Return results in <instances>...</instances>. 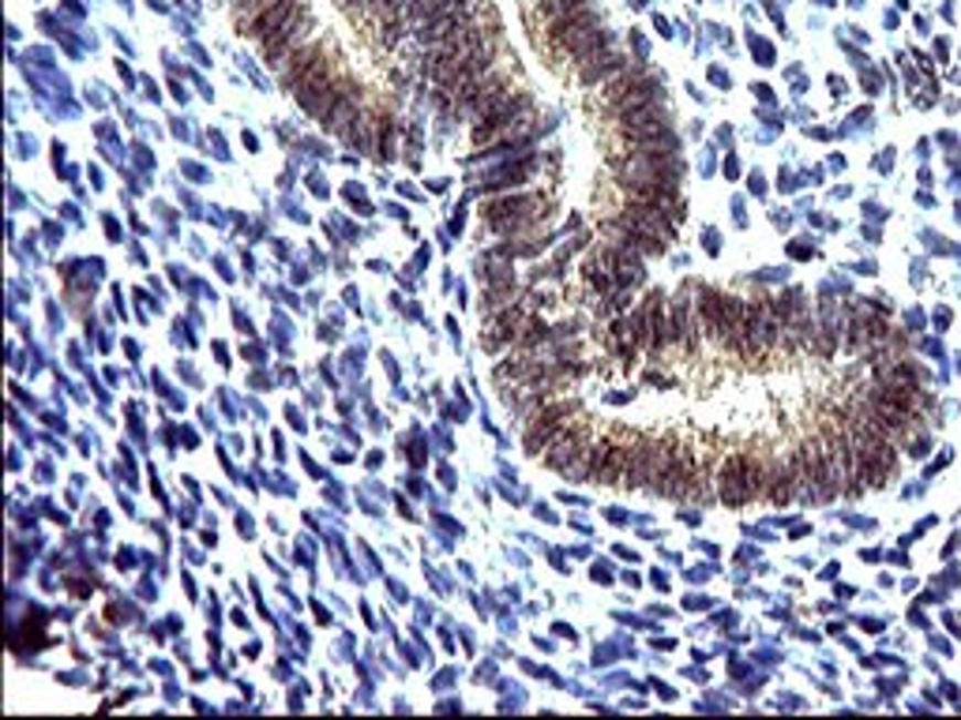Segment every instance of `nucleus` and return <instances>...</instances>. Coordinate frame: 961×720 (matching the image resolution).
Instances as JSON below:
<instances>
[{
	"instance_id": "f257e3e1",
	"label": "nucleus",
	"mask_w": 961,
	"mask_h": 720,
	"mask_svg": "<svg viewBox=\"0 0 961 720\" xmlns=\"http://www.w3.org/2000/svg\"><path fill=\"white\" fill-rule=\"evenodd\" d=\"M350 87H353V79L342 76L339 64H334V53L328 50L320 61H316V68L301 79V87H297L293 95H297V101H301V109L308 117L320 120L334 106V101L346 95Z\"/></svg>"
},
{
	"instance_id": "f03ea898",
	"label": "nucleus",
	"mask_w": 961,
	"mask_h": 720,
	"mask_svg": "<svg viewBox=\"0 0 961 720\" xmlns=\"http://www.w3.org/2000/svg\"><path fill=\"white\" fill-rule=\"evenodd\" d=\"M661 101V79L650 76V72H623L620 79L609 83V95H605V114L612 120H623L634 109H647Z\"/></svg>"
},
{
	"instance_id": "7ed1b4c3",
	"label": "nucleus",
	"mask_w": 961,
	"mask_h": 720,
	"mask_svg": "<svg viewBox=\"0 0 961 720\" xmlns=\"http://www.w3.org/2000/svg\"><path fill=\"white\" fill-rule=\"evenodd\" d=\"M312 39H320V31H316L312 12H308V8H301V12H297L286 26H278V31L270 34L267 42H259V50H264V61L270 64V68L282 72L286 64L293 61L297 53H301Z\"/></svg>"
},
{
	"instance_id": "20e7f679",
	"label": "nucleus",
	"mask_w": 961,
	"mask_h": 720,
	"mask_svg": "<svg viewBox=\"0 0 961 720\" xmlns=\"http://www.w3.org/2000/svg\"><path fill=\"white\" fill-rule=\"evenodd\" d=\"M548 200H541V195H503V200H492L489 207H484V226H489L492 233H522L530 229L534 222L545 214Z\"/></svg>"
},
{
	"instance_id": "39448f33",
	"label": "nucleus",
	"mask_w": 961,
	"mask_h": 720,
	"mask_svg": "<svg viewBox=\"0 0 961 720\" xmlns=\"http://www.w3.org/2000/svg\"><path fill=\"white\" fill-rule=\"evenodd\" d=\"M530 120H534V101H530V95L522 90V95L511 101L508 109H500V114L478 120V128H473V143L492 147V143H500V139H508L515 132H526Z\"/></svg>"
},
{
	"instance_id": "423d86ee",
	"label": "nucleus",
	"mask_w": 961,
	"mask_h": 720,
	"mask_svg": "<svg viewBox=\"0 0 961 720\" xmlns=\"http://www.w3.org/2000/svg\"><path fill=\"white\" fill-rule=\"evenodd\" d=\"M669 458H673V451H669L665 443H654V439H639V443H631L628 462H623V484H628V488H642V484L654 488L658 476L665 473Z\"/></svg>"
},
{
	"instance_id": "0eeeda50",
	"label": "nucleus",
	"mask_w": 961,
	"mask_h": 720,
	"mask_svg": "<svg viewBox=\"0 0 961 720\" xmlns=\"http://www.w3.org/2000/svg\"><path fill=\"white\" fill-rule=\"evenodd\" d=\"M545 465L567 476H590V425L578 420L572 436H559L545 451Z\"/></svg>"
},
{
	"instance_id": "6e6552de",
	"label": "nucleus",
	"mask_w": 961,
	"mask_h": 720,
	"mask_svg": "<svg viewBox=\"0 0 961 720\" xmlns=\"http://www.w3.org/2000/svg\"><path fill=\"white\" fill-rule=\"evenodd\" d=\"M601 26H605V20H601V12H594V8L567 15V20L548 23V53H556V57H567V53L578 50V45L590 39L594 31H601Z\"/></svg>"
},
{
	"instance_id": "1a4fd4ad",
	"label": "nucleus",
	"mask_w": 961,
	"mask_h": 720,
	"mask_svg": "<svg viewBox=\"0 0 961 720\" xmlns=\"http://www.w3.org/2000/svg\"><path fill=\"white\" fill-rule=\"evenodd\" d=\"M575 413H578V409L572 406V401H559V406H553V409H541V413L534 417V425H530V432H526V451L530 454L548 451V447L564 436L567 420H572Z\"/></svg>"
},
{
	"instance_id": "9d476101",
	"label": "nucleus",
	"mask_w": 961,
	"mask_h": 720,
	"mask_svg": "<svg viewBox=\"0 0 961 720\" xmlns=\"http://www.w3.org/2000/svg\"><path fill=\"white\" fill-rule=\"evenodd\" d=\"M669 128H673V114H669L661 101H654V106H647V109H634V114H628L623 120H616V132H620V139H628V143L654 139L661 132H669Z\"/></svg>"
},
{
	"instance_id": "9b49d317",
	"label": "nucleus",
	"mask_w": 961,
	"mask_h": 720,
	"mask_svg": "<svg viewBox=\"0 0 961 720\" xmlns=\"http://www.w3.org/2000/svg\"><path fill=\"white\" fill-rule=\"evenodd\" d=\"M692 484H695V458H692V451H673L665 473L658 476L654 492L665 495V499H687V495H692Z\"/></svg>"
},
{
	"instance_id": "f8f14e48",
	"label": "nucleus",
	"mask_w": 961,
	"mask_h": 720,
	"mask_svg": "<svg viewBox=\"0 0 961 720\" xmlns=\"http://www.w3.org/2000/svg\"><path fill=\"white\" fill-rule=\"evenodd\" d=\"M357 117H361V90H357V83H353V87L346 90V95H342V98L328 109V114L320 117V125L328 128L331 136H346L350 128H353V120H357Z\"/></svg>"
},
{
	"instance_id": "ddd939ff",
	"label": "nucleus",
	"mask_w": 961,
	"mask_h": 720,
	"mask_svg": "<svg viewBox=\"0 0 961 720\" xmlns=\"http://www.w3.org/2000/svg\"><path fill=\"white\" fill-rule=\"evenodd\" d=\"M301 8H305V4H301V0H275V4H270V8H267V12H264V15H259V20H256V23H252V26H248V31H245V34H248V39H252V42H267V39H270V34H275V31H278V26H286L289 20H293V15H297V12H301Z\"/></svg>"
},
{
	"instance_id": "4468645a",
	"label": "nucleus",
	"mask_w": 961,
	"mask_h": 720,
	"mask_svg": "<svg viewBox=\"0 0 961 720\" xmlns=\"http://www.w3.org/2000/svg\"><path fill=\"white\" fill-rule=\"evenodd\" d=\"M623 72H628V61H623L616 50H605L601 57H594L590 64H583V68H578V79H583V87H597V83L620 79Z\"/></svg>"
},
{
	"instance_id": "2eb2a0df",
	"label": "nucleus",
	"mask_w": 961,
	"mask_h": 720,
	"mask_svg": "<svg viewBox=\"0 0 961 720\" xmlns=\"http://www.w3.org/2000/svg\"><path fill=\"white\" fill-rule=\"evenodd\" d=\"M323 53H328V45H323L320 39H312V42H308L305 50L297 53V57L289 61L282 72H278V79H282V87H286V90H297V87H301V79L308 76V72L316 68V61H320Z\"/></svg>"
},
{
	"instance_id": "dca6fc26",
	"label": "nucleus",
	"mask_w": 961,
	"mask_h": 720,
	"mask_svg": "<svg viewBox=\"0 0 961 720\" xmlns=\"http://www.w3.org/2000/svg\"><path fill=\"white\" fill-rule=\"evenodd\" d=\"M508 83H511V76H508V72L492 68V72H489V76H484L481 83H473V87H470V90H466V95H462L459 101H455V106H451V114H459V117H462V114H470V109H473V106H478V101H481V98H489V95H492V90L508 87Z\"/></svg>"
},
{
	"instance_id": "f3484780",
	"label": "nucleus",
	"mask_w": 961,
	"mask_h": 720,
	"mask_svg": "<svg viewBox=\"0 0 961 720\" xmlns=\"http://www.w3.org/2000/svg\"><path fill=\"white\" fill-rule=\"evenodd\" d=\"M470 20H466V12H447V15H436V20L421 23V31H417V39H421V45H440L451 39L459 26H466Z\"/></svg>"
},
{
	"instance_id": "a211bd4d",
	"label": "nucleus",
	"mask_w": 961,
	"mask_h": 720,
	"mask_svg": "<svg viewBox=\"0 0 961 720\" xmlns=\"http://www.w3.org/2000/svg\"><path fill=\"white\" fill-rule=\"evenodd\" d=\"M526 176H534V162H530V158L519 165H508V170L496 173V176H489V181L481 184V192H503V189H511V184H522Z\"/></svg>"
},
{
	"instance_id": "6ab92c4d",
	"label": "nucleus",
	"mask_w": 961,
	"mask_h": 720,
	"mask_svg": "<svg viewBox=\"0 0 961 720\" xmlns=\"http://www.w3.org/2000/svg\"><path fill=\"white\" fill-rule=\"evenodd\" d=\"M346 143L353 147V151H372V147L380 143V139H376V120H372L365 109H361V117L353 120V128L346 132Z\"/></svg>"
},
{
	"instance_id": "aec40b11",
	"label": "nucleus",
	"mask_w": 961,
	"mask_h": 720,
	"mask_svg": "<svg viewBox=\"0 0 961 720\" xmlns=\"http://www.w3.org/2000/svg\"><path fill=\"white\" fill-rule=\"evenodd\" d=\"M590 8V0H541V20L545 23H556V20H567V15L575 12H586Z\"/></svg>"
},
{
	"instance_id": "412c9836",
	"label": "nucleus",
	"mask_w": 961,
	"mask_h": 720,
	"mask_svg": "<svg viewBox=\"0 0 961 720\" xmlns=\"http://www.w3.org/2000/svg\"><path fill=\"white\" fill-rule=\"evenodd\" d=\"M270 4H275V0H233V20H237L241 31H248Z\"/></svg>"
},
{
	"instance_id": "4be33fe9",
	"label": "nucleus",
	"mask_w": 961,
	"mask_h": 720,
	"mask_svg": "<svg viewBox=\"0 0 961 720\" xmlns=\"http://www.w3.org/2000/svg\"><path fill=\"white\" fill-rule=\"evenodd\" d=\"M403 39V23L398 20H384V45H395Z\"/></svg>"
}]
</instances>
